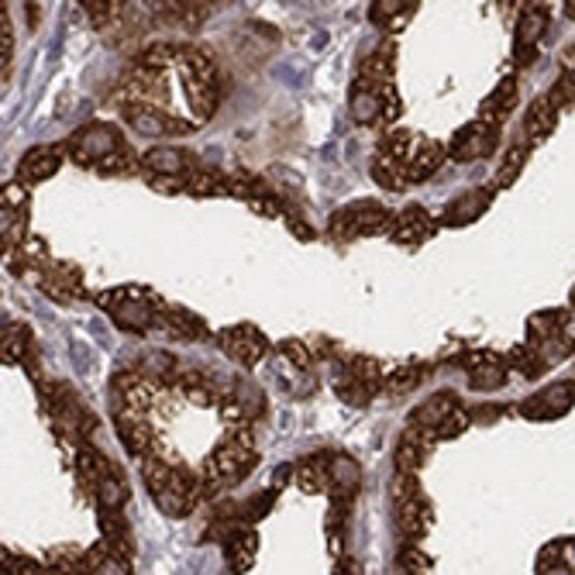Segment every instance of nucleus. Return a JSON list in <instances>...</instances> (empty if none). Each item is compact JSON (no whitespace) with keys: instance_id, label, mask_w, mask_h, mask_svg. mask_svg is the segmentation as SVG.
Here are the masks:
<instances>
[{"instance_id":"f257e3e1","label":"nucleus","mask_w":575,"mask_h":575,"mask_svg":"<svg viewBox=\"0 0 575 575\" xmlns=\"http://www.w3.org/2000/svg\"><path fill=\"white\" fill-rule=\"evenodd\" d=\"M142 472H145V486H149L152 500L159 503V510L169 517H186L197 507L200 496H204L200 476L186 472L183 465H166L149 455L142 462Z\"/></svg>"},{"instance_id":"f03ea898","label":"nucleus","mask_w":575,"mask_h":575,"mask_svg":"<svg viewBox=\"0 0 575 575\" xmlns=\"http://www.w3.org/2000/svg\"><path fill=\"white\" fill-rule=\"evenodd\" d=\"M255 465V445H252V434L245 431H228L211 455H207L204 469H200V486H204V496L217 493V489L238 483L245 479V472Z\"/></svg>"},{"instance_id":"7ed1b4c3","label":"nucleus","mask_w":575,"mask_h":575,"mask_svg":"<svg viewBox=\"0 0 575 575\" xmlns=\"http://www.w3.org/2000/svg\"><path fill=\"white\" fill-rule=\"evenodd\" d=\"M331 235L334 238H365V235H390L393 224H396V214L386 211L383 204H372V200H355V204L341 207V211L331 214Z\"/></svg>"},{"instance_id":"20e7f679","label":"nucleus","mask_w":575,"mask_h":575,"mask_svg":"<svg viewBox=\"0 0 575 575\" xmlns=\"http://www.w3.org/2000/svg\"><path fill=\"white\" fill-rule=\"evenodd\" d=\"M100 307L111 310L114 324L121 331H131V334H145L152 324H159V310H152V293L138 290V286H128V290H107L97 297Z\"/></svg>"},{"instance_id":"39448f33","label":"nucleus","mask_w":575,"mask_h":575,"mask_svg":"<svg viewBox=\"0 0 575 575\" xmlns=\"http://www.w3.org/2000/svg\"><path fill=\"white\" fill-rule=\"evenodd\" d=\"M121 149H128V145H124V138H121V131L114 128V124H104V121L80 128L66 145V152L73 155V162H80V166H93V169H97L104 159H111L114 152H121Z\"/></svg>"},{"instance_id":"423d86ee","label":"nucleus","mask_w":575,"mask_h":575,"mask_svg":"<svg viewBox=\"0 0 575 575\" xmlns=\"http://www.w3.org/2000/svg\"><path fill=\"white\" fill-rule=\"evenodd\" d=\"M379 386H383V369L376 359H348L334 376V393L352 407H365Z\"/></svg>"},{"instance_id":"0eeeda50","label":"nucleus","mask_w":575,"mask_h":575,"mask_svg":"<svg viewBox=\"0 0 575 575\" xmlns=\"http://www.w3.org/2000/svg\"><path fill=\"white\" fill-rule=\"evenodd\" d=\"M496 145H500V124H489L483 118H476L455 131L452 142H448V155L458 162H476V159L493 155Z\"/></svg>"},{"instance_id":"6e6552de","label":"nucleus","mask_w":575,"mask_h":575,"mask_svg":"<svg viewBox=\"0 0 575 575\" xmlns=\"http://www.w3.org/2000/svg\"><path fill=\"white\" fill-rule=\"evenodd\" d=\"M121 111H124V121H128L138 135H149V138L190 135V131L197 128V124L180 121L176 114L162 111V107H155V104H145V100H138V104H124Z\"/></svg>"},{"instance_id":"1a4fd4ad","label":"nucleus","mask_w":575,"mask_h":575,"mask_svg":"<svg viewBox=\"0 0 575 575\" xmlns=\"http://www.w3.org/2000/svg\"><path fill=\"white\" fill-rule=\"evenodd\" d=\"M575 407V383L572 379H562V383H551L541 393L527 396L517 407V414L524 421H558Z\"/></svg>"},{"instance_id":"9d476101","label":"nucleus","mask_w":575,"mask_h":575,"mask_svg":"<svg viewBox=\"0 0 575 575\" xmlns=\"http://www.w3.org/2000/svg\"><path fill=\"white\" fill-rule=\"evenodd\" d=\"M221 348L238 365H255L269 355V338L255 324H235V328L221 331Z\"/></svg>"},{"instance_id":"9b49d317","label":"nucleus","mask_w":575,"mask_h":575,"mask_svg":"<svg viewBox=\"0 0 575 575\" xmlns=\"http://www.w3.org/2000/svg\"><path fill=\"white\" fill-rule=\"evenodd\" d=\"M548 7L545 4H531L520 11V21H517V38H514V59L520 66H531L538 59V42L548 28Z\"/></svg>"},{"instance_id":"f8f14e48","label":"nucleus","mask_w":575,"mask_h":575,"mask_svg":"<svg viewBox=\"0 0 575 575\" xmlns=\"http://www.w3.org/2000/svg\"><path fill=\"white\" fill-rule=\"evenodd\" d=\"M462 369L469 372V383L476 390H500L507 383V359L496 352H469L462 355Z\"/></svg>"},{"instance_id":"ddd939ff","label":"nucleus","mask_w":575,"mask_h":575,"mask_svg":"<svg viewBox=\"0 0 575 575\" xmlns=\"http://www.w3.org/2000/svg\"><path fill=\"white\" fill-rule=\"evenodd\" d=\"M62 159H66V149H59V145H35V149L21 155L18 162L21 183H42L49 180V176H56Z\"/></svg>"},{"instance_id":"4468645a","label":"nucleus","mask_w":575,"mask_h":575,"mask_svg":"<svg viewBox=\"0 0 575 575\" xmlns=\"http://www.w3.org/2000/svg\"><path fill=\"white\" fill-rule=\"evenodd\" d=\"M38 279H42V290L59 303H69V300H76V297H83V293H87V290H83L80 269L69 266V262H49V266H45V273Z\"/></svg>"},{"instance_id":"2eb2a0df","label":"nucleus","mask_w":575,"mask_h":575,"mask_svg":"<svg viewBox=\"0 0 575 575\" xmlns=\"http://www.w3.org/2000/svg\"><path fill=\"white\" fill-rule=\"evenodd\" d=\"M114 393H118L121 407L128 410V414H145L155 400L149 376L138 369H128V372H121V376H114Z\"/></svg>"},{"instance_id":"dca6fc26","label":"nucleus","mask_w":575,"mask_h":575,"mask_svg":"<svg viewBox=\"0 0 575 575\" xmlns=\"http://www.w3.org/2000/svg\"><path fill=\"white\" fill-rule=\"evenodd\" d=\"M558 114H562V107L551 100V93L545 97H538L531 107H527V118H524V135L531 145H541L551 138V131L558 128Z\"/></svg>"},{"instance_id":"f3484780","label":"nucleus","mask_w":575,"mask_h":575,"mask_svg":"<svg viewBox=\"0 0 575 575\" xmlns=\"http://www.w3.org/2000/svg\"><path fill=\"white\" fill-rule=\"evenodd\" d=\"M362 486V469L352 455H334L331 458V500L352 507L355 493Z\"/></svg>"},{"instance_id":"a211bd4d","label":"nucleus","mask_w":575,"mask_h":575,"mask_svg":"<svg viewBox=\"0 0 575 575\" xmlns=\"http://www.w3.org/2000/svg\"><path fill=\"white\" fill-rule=\"evenodd\" d=\"M489 200H493V190H483V186H479V190L462 193V197L452 200V204L445 207L441 224H445V228H465V224H472L476 217L486 214Z\"/></svg>"},{"instance_id":"6ab92c4d","label":"nucleus","mask_w":575,"mask_h":575,"mask_svg":"<svg viewBox=\"0 0 575 575\" xmlns=\"http://www.w3.org/2000/svg\"><path fill=\"white\" fill-rule=\"evenodd\" d=\"M434 235V221L431 214L421 211V207H407V211L396 214V224L390 231V238L396 245H421Z\"/></svg>"},{"instance_id":"aec40b11","label":"nucleus","mask_w":575,"mask_h":575,"mask_svg":"<svg viewBox=\"0 0 575 575\" xmlns=\"http://www.w3.org/2000/svg\"><path fill=\"white\" fill-rule=\"evenodd\" d=\"M455 410H458V400L452 393H434L431 400H424L421 407L410 414V427H417V431H424V434H431V438H434V431H438V427L445 424Z\"/></svg>"},{"instance_id":"412c9836","label":"nucleus","mask_w":575,"mask_h":575,"mask_svg":"<svg viewBox=\"0 0 575 575\" xmlns=\"http://www.w3.org/2000/svg\"><path fill=\"white\" fill-rule=\"evenodd\" d=\"M176 390L190 403H197V407H221L224 396H228L211 376H204V372H180V376H176Z\"/></svg>"},{"instance_id":"4be33fe9","label":"nucleus","mask_w":575,"mask_h":575,"mask_svg":"<svg viewBox=\"0 0 575 575\" xmlns=\"http://www.w3.org/2000/svg\"><path fill=\"white\" fill-rule=\"evenodd\" d=\"M445 155H448V149L441 142H417L407 159V166H403L407 183H421L427 176H434L441 169V162H445Z\"/></svg>"},{"instance_id":"5701e85b","label":"nucleus","mask_w":575,"mask_h":575,"mask_svg":"<svg viewBox=\"0 0 575 575\" xmlns=\"http://www.w3.org/2000/svg\"><path fill=\"white\" fill-rule=\"evenodd\" d=\"M159 324L180 341H197L207 334V324L197 314H190L183 307H166V303H159Z\"/></svg>"},{"instance_id":"b1692460","label":"nucleus","mask_w":575,"mask_h":575,"mask_svg":"<svg viewBox=\"0 0 575 575\" xmlns=\"http://www.w3.org/2000/svg\"><path fill=\"white\" fill-rule=\"evenodd\" d=\"M142 166L149 169V176H190V155L173 145H159V149L145 152Z\"/></svg>"},{"instance_id":"393cba45","label":"nucleus","mask_w":575,"mask_h":575,"mask_svg":"<svg viewBox=\"0 0 575 575\" xmlns=\"http://www.w3.org/2000/svg\"><path fill=\"white\" fill-rule=\"evenodd\" d=\"M386 90L390 87H369V83H355L352 87V118L359 124L383 121V107H386Z\"/></svg>"},{"instance_id":"a878e982","label":"nucleus","mask_w":575,"mask_h":575,"mask_svg":"<svg viewBox=\"0 0 575 575\" xmlns=\"http://www.w3.org/2000/svg\"><path fill=\"white\" fill-rule=\"evenodd\" d=\"M431 434L417 431V427H407V434L400 438V445H396V472H407V476H414L417 469L424 465V455H427V445H431Z\"/></svg>"},{"instance_id":"bb28decb","label":"nucleus","mask_w":575,"mask_h":575,"mask_svg":"<svg viewBox=\"0 0 575 575\" xmlns=\"http://www.w3.org/2000/svg\"><path fill=\"white\" fill-rule=\"evenodd\" d=\"M396 517H400V527L410 538H424L427 527H431V507H427L421 489L414 496H407L403 503H396Z\"/></svg>"},{"instance_id":"cd10ccee","label":"nucleus","mask_w":575,"mask_h":575,"mask_svg":"<svg viewBox=\"0 0 575 575\" xmlns=\"http://www.w3.org/2000/svg\"><path fill=\"white\" fill-rule=\"evenodd\" d=\"M331 458L334 455L317 452V455L303 458V462L297 465V483H300L303 493H321V489L331 486Z\"/></svg>"},{"instance_id":"c85d7f7f","label":"nucleus","mask_w":575,"mask_h":575,"mask_svg":"<svg viewBox=\"0 0 575 575\" xmlns=\"http://www.w3.org/2000/svg\"><path fill=\"white\" fill-rule=\"evenodd\" d=\"M514 107H517V83L507 76V80L496 83V90L489 93L483 104H479V118L489 121V124H500L510 111H514Z\"/></svg>"},{"instance_id":"c756f323","label":"nucleus","mask_w":575,"mask_h":575,"mask_svg":"<svg viewBox=\"0 0 575 575\" xmlns=\"http://www.w3.org/2000/svg\"><path fill=\"white\" fill-rule=\"evenodd\" d=\"M393 59H396V49L386 42L383 49L372 52V56L362 62L359 80L369 83V87H393Z\"/></svg>"},{"instance_id":"7c9ffc66","label":"nucleus","mask_w":575,"mask_h":575,"mask_svg":"<svg viewBox=\"0 0 575 575\" xmlns=\"http://www.w3.org/2000/svg\"><path fill=\"white\" fill-rule=\"evenodd\" d=\"M414 11H417V4L414 0H376L372 4V11H369V18H372V25H379V28H386V31H400L403 25H407L410 18H414Z\"/></svg>"},{"instance_id":"2f4dec72","label":"nucleus","mask_w":575,"mask_h":575,"mask_svg":"<svg viewBox=\"0 0 575 575\" xmlns=\"http://www.w3.org/2000/svg\"><path fill=\"white\" fill-rule=\"evenodd\" d=\"M255 551H259V538H255L252 527H242L228 538V565L231 572H248L255 565Z\"/></svg>"},{"instance_id":"473e14b6","label":"nucleus","mask_w":575,"mask_h":575,"mask_svg":"<svg viewBox=\"0 0 575 575\" xmlns=\"http://www.w3.org/2000/svg\"><path fill=\"white\" fill-rule=\"evenodd\" d=\"M118 434H121L124 445H128V452L149 458L155 441L149 438V424L142 421V414H128V410H124V414L118 417Z\"/></svg>"},{"instance_id":"72a5a7b5","label":"nucleus","mask_w":575,"mask_h":575,"mask_svg":"<svg viewBox=\"0 0 575 575\" xmlns=\"http://www.w3.org/2000/svg\"><path fill=\"white\" fill-rule=\"evenodd\" d=\"M45 569H49V575H90V569H87V551L76 548V545L52 548L49 558H45Z\"/></svg>"},{"instance_id":"f704fd0d","label":"nucleus","mask_w":575,"mask_h":575,"mask_svg":"<svg viewBox=\"0 0 575 575\" xmlns=\"http://www.w3.org/2000/svg\"><path fill=\"white\" fill-rule=\"evenodd\" d=\"M159 21L180 31H197L207 21L204 4H159Z\"/></svg>"},{"instance_id":"c9c22d12","label":"nucleus","mask_w":575,"mask_h":575,"mask_svg":"<svg viewBox=\"0 0 575 575\" xmlns=\"http://www.w3.org/2000/svg\"><path fill=\"white\" fill-rule=\"evenodd\" d=\"M527 159H531V145H527V142H514V145H510V149L503 152L500 169H496V180H493L496 190H507V186H514L517 176L524 173Z\"/></svg>"},{"instance_id":"e433bc0d","label":"nucleus","mask_w":575,"mask_h":575,"mask_svg":"<svg viewBox=\"0 0 575 575\" xmlns=\"http://www.w3.org/2000/svg\"><path fill=\"white\" fill-rule=\"evenodd\" d=\"M186 193H190V197L228 193V173H221V169H193V173L186 176Z\"/></svg>"},{"instance_id":"4c0bfd02","label":"nucleus","mask_w":575,"mask_h":575,"mask_svg":"<svg viewBox=\"0 0 575 575\" xmlns=\"http://www.w3.org/2000/svg\"><path fill=\"white\" fill-rule=\"evenodd\" d=\"M424 376H427V372L421 369V365H414V362L396 365L390 376H383V390L390 393V396H407V393H414L417 386L424 383Z\"/></svg>"},{"instance_id":"58836bf2","label":"nucleus","mask_w":575,"mask_h":575,"mask_svg":"<svg viewBox=\"0 0 575 575\" xmlns=\"http://www.w3.org/2000/svg\"><path fill=\"white\" fill-rule=\"evenodd\" d=\"M558 62H562V80L551 87V100H555L558 107H569L575 100V45L562 49Z\"/></svg>"},{"instance_id":"ea45409f","label":"nucleus","mask_w":575,"mask_h":575,"mask_svg":"<svg viewBox=\"0 0 575 575\" xmlns=\"http://www.w3.org/2000/svg\"><path fill=\"white\" fill-rule=\"evenodd\" d=\"M97 503H100V510H121L124 507V500H128V486H124V479H121V469H111L104 479H100V486H97Z\"/></svg>"},{"instance_id":"a19ab883","label":"nucleus","mask_w":575,"mask_h":575,"mask_svg":"<svg viewBox=\"0 0 575 575\" xmlns=\"http://www.w3.org/2000/svg\"><path fill=\"white\" fill-rule=\"evenodd\" d=\"M565 321H569V314L541 310V314H534L531 321H527V334H531V341L538 345V341H548L555 338V334H565Z\"/></svg>"},{"instance_id":"79ce46f5","label":"nucleus","mask_w":575,"mask_h":575,"mask_svg":"<svg viewBox=\"0 0 575 575\" xmlns=\"http://www.w3.org/2000/svg\"><path fill=\"white\" fill-rule=\"evenodd\" d=\"M372 180H376L383 190H403V183H407V176H403V166L390 155L376 152L372 155Z\"/></svg>"},{"instance_id":"37998d69","label":"nucleus","mask_w":575,"mask_h":575,"mask_svg":"<svg viewBox=\"0 0 575 575\" xmlns=\"http://www.w3.org/2000/svg\"><path fill=\"white\" fill-rule=\"evenodd\" d=\"M507 365H517V372L520 376H527V379H538L541 372L548 369V362L541 359V352L538 348L527 341V345H517V348H510V355H507Z\"/></svg>"},{"instance_id":"c03bdc74","label":"nucleus","mask_w":575,"mask_h":575,"mask_svg":"<svg viewBox=\"0 0 575 575\" xmlns=\"http://www.w3.org/2000/svg\"><path fill=\"white\" fill-rule=\"evenodd\" d=\"M180 49H183V45H176V42H152V45H145V49H142V56H138V66L162 69V73H166V66L180 62Z\"/></svg>"},{"instance_id":"a18cd8bd","label":"nucleus","mask_w":575,"mask_h":575,"mask_svg":"<svg viewBox=\"0 0 575 575\" xmlns=\"http://www.w3.org/2000/svg\"><path fill=\"white\" fill-rule=\"evenodd\" d=\"M87 18H90V25L93 28H111V25H118L121 21V14H124V7L128 4H121V0H87Z\"/></svg>"},{"instance_id":"49530a36","label":"nucleus","mask_w":575,"mask_h":575,"mask_svg":"<svg viewBox=\"0 0 575 575\" xmlns=\"http://www.w3.org/2000/svg\"><path fill=\"white\" fill-rule=\"evenodd\" d=\"M414 135L410 131H403V128H393V131H386L383 135V142H379V152L383 155H390V159H396L400 166H407V159H410V152H414Z\"/></svg>"},{"instance_id":"de8ad7c7","label":"nucleus","mask_w":575,"mask_h":575,"mask_svg":"<svg viewBox=\"0 0 575 575\" xmlns=\"http://www.w3.org/2000/svg\"><path fill=\"white\" fill-rule=\"evenodd\" d=\"M31 352V334L25 324H7L4 328V362H21Z\"/></svg>"},{"instance_id":"09e8293b","label":"nucleus","mask_w":575,"mask_h":575,"mask_svg":"<svg viewBox=\"0 0 575 575\" xmlns=\"http://www.w3.org/2000/svg\"><path fill=\"white\" fill-rule=\"evenodd\" d=\"M531 345H534V341H531ZM534 348H538L541 359H545L548 365H555V362H565L575 352V341L569 338V334H555V338H548V341H538Z\"/></svg>"},{"instance_id":"8fccbe9b","label":"nucleus","mask_w":575,"mask_h":575,"mask_svg":"<svg viewBox=\"0 0 575 575\" xmlns=\"http://www.w3.org/2000/svg\"><path fill=\"white\" fill-rule=\"evenodd\" d=\"M0 207H4V214H28V190L25 183H4V190H0Z\"/></svg>"},{"instance_id":"3c124183","label":"nucleus","mask_w":575,"mask_h":575,"mask_svg":"<svg viewBox=\"0 0 575 575\" xmlns=\"http://www.w3.org/2000/svg\"><path fill=\"white\" fill-rule=\"evenodd\" d=\"M279 352H283L286 359H290L293 369H300V372H307L310 365H314V352H310V345H307V341H300V338L283 341V345H279Z\"/></svg>"},{"instance_id":"603ef678","label":"nucleus","mask_w":575,"mask_h":575,"mask_svg":"<svg viewBox=\"0 0 575 575\" xmlns=\"http://www.w3.org/2000/svg\"><path fill=\"white\" fill-rule=\"evenodd\" d=\"M469 424H472V414H469V410L458 407L455 414L448 417V421L441 424L438 431H434V441H452V438H458L462 431H469Z\"/></svg>"},{"instance_id":"864d4df0","label":"nucleus","mask_w":575,"mask_h":575,"mask_svg":"<svg viewBox=\"0 0 575 575\" xmlns=\"http://www.w3.org/2000/svg\"><path fill=\"white\" fill-rule=\"evenodd\" d=\"M4 575H49V569L42 562H35V558L7 555L4 551Z\"/></svg>"},{"instance_id":"5fc2aeb1","label":"nucleus","mask_w":575,"mask_h":575,"mask_svg":"<svg viewBox=\"0 0 575 575\" xmlns=\"http://www.w3.org/2000/svg\"><path fill=\"white\" fill-rule=\"evenodd\" d=\"M403 572L407 575H431V562L417 545H403V558H400Z\"/></svg>"},{"instance_id":"6e6d98bb","label":"nucleus","mask_w":575,"mask_h":575,"mask_svg":"<svg viewBox=\"0 0 575 575\" xmlns=\"http://www.w3.org/2000/svg\"><path fill=\"white\" fill-rule=\"evenodd\" d=\"M135 169V155H131L128 149H121V152H114L111 159H104L97 166V173H104V176H124V173H131Z\"/></svg>"},{"instance_id":"4d7b16f0","label":"nucleus","mask_w":575,"mask_h":575,"mask_svg":"<svg viewBox=\"0 0 575 575\" xmlns=\"http://www.w3.org/2000/svg\"><path fill=\"white\" fill-rule=\"evenodd\" d=\"M0 62H4V80H7V69H11V52H14V35H11V21H7V11L0 18Z\"/></svg>"},{"instance_id":"13d9d810","label":"nucleus","mask_w":575,"mask_h":575,"mask_svg":"<svg viewBox=\"0 0 575 575\" xmlns=\"http://www.w3.org/2000/svg\"><path fill=\"white\" fill-rule=\"evenodd\" d=\"M538 575H572V565L565 562L562 555L551 558V551H545V555H541V562H538Z\"/></svg>"},{"instance_id":"bf43d9fd","label":"nucleus","mask_w":575,"mask_h":575,"mask_svg":"<svg viewBox=\"0 0 575 575\" xmlns=\"http://www.w3.org/2000/svg\"><path fill=\"white\" fill-rule=\"evenodd\" d=\"M149 186L159 193H186V176H149Z\"/></svg>"},{"instance_id":"052dcab7","label":"nucleus","mask_w":575,"mask_h":575,"mask_svg":"<svg viewBox=\"0 0 575 575\" xmlns=\"http://www.w3.org/2000/svg\"><path fill=\"white\" fill-rule=\"evenodd\" d=\"M248 207H252L255 214H262V217H279V214H283V204H276V197H266V193H259V197L248 200Z\"/></svg>"},{"instance_id":"680f3d73","label":"nucleus","mask_w":575,"mask_h":575,"mask_svg":"<svg viewBox=\"0 0 575 575\" xmlns=\"http://www.w3.org/2000/svg\"><path fill=\"white\" fill-rule=\"evenodd\" d=\"M97 575H128V562H121V558H107V562L97 569Z\"/></svg>"},{"instance_id":"e2e57ef3","label":"nucleus","mask_w":575,"mask_h":575,"mask_svg":"<svg viewBox=\"0 0 575 575\" xmlns=\"http://www.w3.org/2000/svg\"><path fill=\"white\" fill-rule=\"evenodd\" d=\"M286 221H290V231H293V235L303 238V242H310V238H314V231H310L297 214H286Z\"/></svg>"},{"instance_id":"0e129e2a","label":"nucleus","mask_w":575,"mask_h":575,"mask_svg":"<svg viewBox=\"0 0 575 575\" xmlns=\"http://www.w3.org/2000/svg\"><path fill=\"white\" fill-rule=\"evenodd\" d=\"M293 472H297V469H290V465H279V469L273 472V493H276L279 486H286V483H290V476H293Z\"/></svg>"},{"instance_id":"69168bd1","label":"nucleus","mask_w":575,"mask_h":575,"mask_svg":"<svg viewBox=\"0 0 575 575\" xmlns=\"http://www.w3.org/2000/svg\"><path fill=\"white\" fill-rule=\"evenodd\" d=\"M334 575H359V565L352 562V558H338V569Z\"/></svg>"},{"instance_id":"338daca9","label":"nucleus","mask_w":575,"mask_h":575,"mask_svg":"<svg viewBox=\"0 0 575 575\" xmlns=\"http://www.w3.org/2000/svg\"><path fill=\"white\" fill-rule=\"evenodd\" d=\"M565 11H569V18L575 21V0H569V4H565Z\"/></svg>"},{"instance_id":"774afa93","label":"nucleus","mask_w":575,"mask_h":575,"mask_svg":"<svg viewBox=\"0 0 575 575\" xmlns=\"http://www.w3.org/2000/svg\"><path fill=\"white\" fill-rule=\"evenodd\" d=\"M572 310H575V290H572Z\"/></svg>"}]
</instances>
